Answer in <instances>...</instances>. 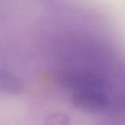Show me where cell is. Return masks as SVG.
I'll return each mask as SVG.
<instances>
[{"instance_id": "obj_1", "label": "cell", "mask_w": 125, "mask_h": 125, "mask_svg": "<svg viewBox=\"0 0 125 125\" xmlns=\"http://www.w3.org/2000/svg\"><path fill=\"white\" fill-rule=\"evenodd\" d=\"M70 101L75 108L90 113L104 111L108 104V100L104 92L96 90L73 92Z\"/></svg>"}, {"instance_id": "obj_2", "label": "cell", "mask_w": 125, "mask_h": 125, "mask_svg": "<svg viewBox=\"0 0 125 125\" xmlns=\"http://www.w3.org/2000/svg\"><path fill=\"white\" fill-rule=\"evenodd\" d=\"M65 86L73 92L96 90L103 92L104 81L95 74L87 72H73L65 78Z\"/></svg>"}, {"instance_id": "obj_3", "label": "cell", "mask_w": 125, "mask_h": 125, "mask_svg": "<svg viewBox=\"0 0 125 125\" xmlns=\"http://www.w3.org/2000/svg\"><path fill=\"white\" fill-rule=\"evenodd\" d=\"M23 91L21 81L9 70L0 69V92L10 95H20Z\"/></svg>"}, {"instance_id": "obj_4", "label": "cell", "mask_w": 125, "mask_h": 125, "mask_svg": "<svg viewBox=\"0 0 125 125\" xmlns=\"http://www.w3.org/2000/svg\"><path fill=\"white\" fill-rule=\"evenodd\" d=\"M42 125H70V120L68 115L58 112L49 115Z\"/></svg>"}]
</instances>
